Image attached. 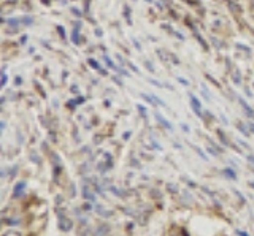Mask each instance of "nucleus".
I'll use <instances>...</instances> for the list:
<instances>
[{
    "label": "nucleus",
    "instance_id": "obj_2",
    "mask_svg": "<svg viewBox=\"0 0 254 236\" xmlns=\"http://www.w3.org/2000/svg\"><path fill=\"white\" fill-rule=\"evenodd\" d=\"M5 236H19L18 233H13V232H10V233H6Z\"/></svg>",
    "mask_w": 254,
    "mask_h": 236
},
{
    "label": "nucleus",
    "instance_id": "obj_1",
    "mask_svg": "<svg viewBox=\"0 0 254 236\" xmlns=\"http://www.w3.org/2000/svg\"><path fill=\"white\" fill-rule=\"evenodd\" d=\"M24 186H26V184H22V183H21V184H19L18 187H16V193H14L16 196H19V195H21V189H22Z\"/></svg>",
    "mask_w": 254,
    "mask_h": 236
}]
</instances>
